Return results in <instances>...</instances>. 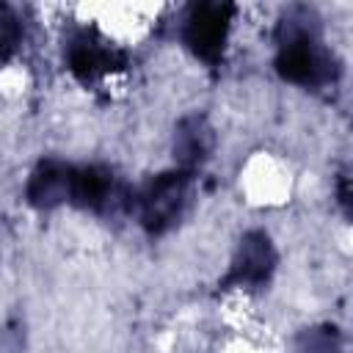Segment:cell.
<instances>
[{"instance_id":"1","label":"cell","mask_w":353,"mask_h":353,"mask_svg":"<svg viewBox=\"0 0 353 353\" xmlns=\"http://www.w3.org/2000/svg\"><path fill=\"white\" fill-rule=\"evenodd\" d=\"M276 69L284 80L301 85H325L336 77L334 55L320 44V25L314 11L298 6L279 22Z\"/></svg>"},{"instance_id":"2","label":"cell","mask_w":353,"mask_h":353,"mask_svg":"<svg viewBox=\"0 0 353 353\" xmlns=\"http://www.w3.org/2000/svg\"><path fill=\"white\" fill-rule=\"evenodd\" d=\"M232 17H234L232 3H193V6H188L185 17H182L185 47L196 58L215 63L223 52Z\"/></svg>"},{"instance_id":"4","label":"cell","mask_w":353,"mask_h":353,"mask_svg":"<svg viewBox=\"0 0 353 353\" xmlns=\"http://www.w3.org/2000/svg\"><path fill=\"white\" fill-rule=\"evenodd\" d=\"M185 190H188V174H182V171H171V174L154 176L143 188V193L138 199L143 226L149 232L168 229L179 218V212H182Z\"/></svg>"},{"instance_id":"5","label":"cell","mask_w":353,"mask_h":353,"mask_svg":"<svg viewBox=\"0 0 353 353\" xmlns=\"http://www.w3.org/2000/svg\"><path fill=\"white\" fill-rule=\"evenodd\" d=\"M273 245L262 232H254L243 240L240 256L232 265V273L223 284H262L273 270Z\"/></svg>"},{"instance_id":"6","label":"cell","mask_w":353,"mask_h":353,"mask_svg":"<svg viewBox=\"0 0 353 353\" xmlns=\"http://www.w3.org/2000/svg\"><path fill=\"white\" fill-rule=\"evenodd\" d=\"M210 146H212V132H210V127H207L204 119L190 116V119H185L179 124V132H176V154H179V160L185 165H193V163L204 160L207 152H210Z\"/></svg>"},{"instance_id":"7","label":"cell","mask_w":353,"mask_h":353,"mask_svg":"<svg viewBox=\"0 0 353 353\" xmlns=\"http://www.w3.org/2000/svg\"><path fill=\"white\" fill-rule=\"evenodd\" d=\"M22 41V25L19 17L11 8H0V63L8 61Z\"/></svg>"},{"instance_id":"3","label":"cell","mask_w":353,"mask_h":353,"mask_svg":"<svg viewBox=\"0 0 353 353\" xmlns=\"http://www.w3.org/2000/svg\"><path fill=\"white\" fill-rule=\"evenodd\" d=\"M66 63L77 80L91 83L97 77H105L108 72L121 69L127 63V55L113 47L97 28H80L66 41Z\"/></svg>"}]
</instances>
